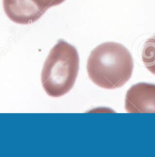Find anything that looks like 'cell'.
<instances>
[{
    "mask_svg": "<svg viewBox=\"0 0 155 157\" xmlns=\"http://www.w3.org/2000/svg\"><path fill=\"white\" fill-rule=\"evenodd\" d=\"M134 68L129 50L116 42L98 45L89 56L87 71L96 86L106 89L122 87L131 77Z\"/></svg>",
    "mask_w": 155,
    "mask_h": 157,
    "instance_id": "6da1fadb",
    "label": "cell"
},
{
    "mask_svg": "<svg viewBox=\"0 0 155 157\" xmlns=\"http://www.w3.org/2000/svg\"><path fill=\"white\" fill-rule=\"evenodd\" d=\"M79 70V56L73 45L60 40L43 64L41 83L49 96L59 98L73 88Z\"/></svg>",
    "mask_w": 155,
    "mask_h": 157,
    "instance_id": "7a4b0ae2",
    "label": "cell"
},
{
    "mask_svg": "<svg viewBox=\"0 0 155 157\" xmlns=\"http://www.w3.org/2000/svg\"><path fill=\"white\" fill-rule=\"evenodd\" d=\"M125 108L129 113H155V84L139 82L128 90Z\"/></svg>",
    "mask_w": 155,
    "mask_h": 157,
    "instance_id": "3957f363",
    "label": "cell"
},
{
    "mask_svg": "<svg viewBox=\"0 0 155 157\" xmlns=\"http://www.w3.org/2000/svg\"><path fill=\"white\" fill-rule=\"evenodd\" d=\"M2 5L8 18L20 25L33 24L46 11L35 0H2Z\"/></svg>",
    "mask_w": 155,
    "mask_h": 157,
    "instance_id": "277c9868",
    "label": "cell"
},
{
    "mask_svg": "<svg viewBox=\"0 0 155 157\" xmlns=\"http://www.w3.org/2000/svg\"><path fill=\"white\" fill-rule=\"evenodd\" d=\"M142 59L147 70L155 75V34L145 41L142 49Z\"/></svg>",
    "mask_w": 155,
    "mask_h": 157,
    "instance_id": "5b68a950",
    "label": "cell"
},
{
    "mask_svg": "<svg viewBox=\"0 0 155 157\" xmlns=\"http://www.w3.org/2000/svg\"><path fill=\"white\" fill-rule=\"evenodd\" d=\"M35 1L43 9H44L45 10H47L50 8L62 4L65 0H35Z\"/></svg>",
    "mask_w": 155,
    "mask_h": 157,
    "instance_id": "8992f818",
    "label": "cell"
}]
</instances>
